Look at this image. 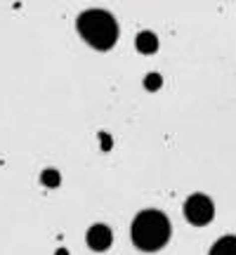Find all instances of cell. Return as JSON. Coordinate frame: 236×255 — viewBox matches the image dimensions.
<instances>
[{
	"instance_id": "cell-1",
	"label": "cell",
	"mask_w": 236,
	"mask_h": 255,
	"mask_svg": "<svg viewBox=\"0 0 236 255\" xmlns=\"http://www.w3.org/2000/svg\"><path fill=\"white\" fill-rule=\"evenodd\" d=\"M170 239V220L161 210H142L132 220V244L139 251H158Z\"/></svg>"
},
{
	"instance_id": "cell-2",
	"label": "cell",
	"mask_w": 236,
	"mask_h": 255,
	"mask_svg": "<svg viewBox=\"0 0 236 255\" xmlns=\"http://www.w3.org/2000/svg\"><path fill=\"white\" fill-rule=\"evenodd\" d=\"M78 31L85 43L97 50H109L118 40V24L107 9H85L78 17Z\"/></svg>"
},
{
	"instance_id": "cell-3",
	"label": "cell",
	"mask_w": 236,
	"mask_h": 255,
	"mask_svg": "<svg viewBox=\"0 0 236 255\" xmlns=\"http://www.w3.org/2000/svg\"><path fill=\"white\" fill-rule=\"evenodd\" d=\"M184 215L189 220L191 225H208L213 215H215V208H213V201L208 196H203V194H194L187 199L184 203Z\"/></svg>"
},
{
	"instance_id": "cell-4",
	"label": "cell",
	"mask_w": 236,
	"mask_h": 255,
	"mask_svg": "<svg viewBox=\"0 0 236 255\" xmlns=\"http://www.w3.org/2000/svg\"><path fill=\"white\" fill-rule=\"evenodd\" d=\"M111 229L107 225H92L88 229V246L92 251H107L111 246Z\"/></svg>"
},
{
	"instance_id": "cell-5",
	"label": "cell",
	"mask_w": 236,
	"mask_h": 255,
	"mask_svg": "<svg viewBox=\"0 0 236 255\" xmlns=\"http://www.w3.org/2000/svg\"><path fill=\"white\" fill-rule=\"evenodd\" d=\"M210 255H236V237H222L210 248Z\"/></svg>"
},
{
	"instance_id": "cell-6",
	"label": "cell",
	"mask_w": 236,
	"mask_h": 255,
	"mask_svg": "<svg viewBox=\"0 0 236 255\" xmlns=\"http://www.w3.org/2000/svg\"><path fill=\"white\" fill-rule=\"evenodd\" d=\"M156 47H158V40H156V36L151 31H142V33L137 36V50H139V52L149 55V52H156Z\"/></svg>"
},
{
	"instance_id": "cell-7",
	"label": "cell",
	"mask_w": 236,
	"mask_h": 255,
	"mask_svg": "<svg viewBox=\"0 0 236 255\" xmlns=\"http://www.w3.org/2000/svg\"><path fill=\"white\" fill-rule=\"evenodd\" d=\"M40 180H43V184H45V187H57V184H59V173H57V170H52V168H47L45 173L40 175Z\"/></svg>"
},
{
	"instance_id": "cell-8",
	"label": "cell",
	"mask_w": 236,
	"mask_h": 255,
	"mask_svg": "<svg viewBox=\"0 0 236 255\" xmlns=\"http://www.w3.org/2000/svg\"><path fill=\"white\" fill-rule=\"evenodd\" d=\"M144 85L149 90H158V88H161V76H158V73H149L144 78Z\"/></svg>"
},
{
	"instance_id": "cell-9",
	"label": "cell",
	"mask_w": 236,
	"mask_h": 255,
	"mask_svg": "<svg viewBox=\"0 0 236 255\" xmlns=\"http://www.w3.org/2000/svg\"><path fill=\"white\" fill-rule=\"evenodd\" d=\"M102 146H104V151H109V146H111V137L107 135V132H102Z\"/></svg>"
}]
</instances>
